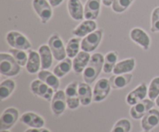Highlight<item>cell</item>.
I'll return each mask as SVG.
<instances>
[{
    "label": "cell",
    "mask_w": 159,
    "mask_h": 132,
    "mask_svg": "<svg viewBox=\"0 0 159 132\" xmlns=\"http://www.w3.org/2000/svg\"><path fill=\"white\" fill-rule=\"evenodd\" d=\"M104 57L101 53H94L90 58L86 68L83 71V79L88 84L93 83L103 69Z\"/></svg>",
    "instance_id": "1"
},
{
    "label": "cell",
    "mask_w": 159,
    "mask_h": 132,
    "mask_svg": "<svg viewBox=\"0 0 159 132\" xmlns=\"http://www.w3.org/2000/svg\"><path fill=\"white\" fill-rule=\"evenodd\" d=\"M20 72V66L13 57L7 53H0V73L6 77H14Z\"/></svg>",
    "instance_id": "2"
},
{
    "label": "cell",
    "mask_w": 159,
    "mask_h": 132,
    "mask_svg": "<svg viewBox=\"0 0 159 132\" xmlns=\"http://www.w3.org/2000/svg\"><path fill=\"white\" fill-rule=\"evenodd\" d=\"M30 90L34 95L50 101L54 96V90L40 80H35L31 83Z\"/></svg>",
    "instance_id": "3"
},
{
    "label": "cell",
    "mask_w": 159,
    "mask_h": 132,
    "mask_svg": "<svg viewBox=\"0 0 159 132\" xmlns=\"http://www.w3.org/2000/svg\"><path fill=\"white\" fill-rule=\"evenodd\" d=\"M48 46L52 52L53 57L57 61H61L66 57V48H65L61 39L57 34H53L48 40Z\"/></svg>",
    "instance_id": "4"
},
{
    "label": "cell",
    "mask_w": 159,
    "mask_h": 132,
    "mask_svg": "<svg viewBox=\"0 0 159 132\" xmlns=\"http://www.w3.org/2000/svg\"><path fill=\"white\" fill-rule=\"evenodd\" d=\"M6 41L8 44L14 49H28L31 47V44L25 36L16 31H11L6 35Z\"/></svg>",
    "instance_id": "5"
},
{
    "label": "cell",
    "mask_w": 159,
    "mask_h": 132,
    "mask_svg": "<svg viewBox=\"0 0 159 132\" xmlns=\"http://www.w3.org/2000/svg\"><path fill=\"white\" fill-rule=\"evenodd\" d=\"M102 37V31L101 29L91 32L81 42V49L82 51L90 53L94 51L100 43Z\"/></svg>",
    "instance_id": "6"
},
{
    "label": "cell",
    "mask_w": 159,
    "mask_h": 132,
    "mask_svg": "<svg viewBox=\"0 0 159 132\" xmlns=\"http://www.w3.org/2000/svg\"><path fill=\"white\" fill-rule=\"evenodd\" d=\"M79 84L76 81L69 83L65 88V96H66L67 106L71 110L77 109L80 105V99L79 97Z\"/></svg>",
    "instance_id": "7"
},
{
    "label": "cell",
    "mask_w": 159,
    "mask_h": 132,
    "mask_svg": "<svg viewBox=\"0 0 159 132\" xmlns=\"http://www.w3.org/2000/svg\"><path fill=\"white\" fill-rule=\"evenodd\" d=\"M110 80L106 78L99 79L93 90V101L101 102L108 97L111 90Z\"/></svg>",
    "instance_id": "8"
},
{
    "label": "cell",
    "mask_w": 159,
    "mask_h": 132,
    "mask_svg": "<svg viewBox=\"0 0 159 132\" xmlns=\"http://www.w3.org/2000/svg\"><path fill=\"white\" fill-rule=\"evenodd\" d=\"M19 118V111L15 108L5 110L0 117V130H9L16 123Z\"/></svg>",
    "instance_id": "9"
},
{
    "label": "cell",
    "mask_w": 159,
    "mask_h": 132,
    "mask_svg": "<svg viewBox=\"0 0 159 132\" xmlns=\"http://www.w3.org/2000/svg\"><path fill=\"white\" fill-rule=\"evenodd\" d=\"M154 105H155V103L153 102V100H152L151 99H144L139 103L132 106L130 110V116L132 117V118L135 119V120L142 119L143 117L151 109H152Z\"/></svg>",
    "instance_id": "10"
},
{
    "label": "cell",
    "mask_w": 159,
    "mask_h": 132,
    "mask_svg": "<svg viewBox=\"0 0 159 132\" xmlns=\"http://www.w3.org/2000/svg\"><path fill=\"white\" fill-rule=\"evenodd\" d=\"M33 7L42 23H46L52 16V9L47 0H33Z\"/></svg>",
    "instance_id": "11"
},
{
    "label": "cell",
    "mask_w": 159,
    "mask_h": 132,
    "mask_svg": "<svg viewBox=\"0 0 159 132\" xmlns=\"http://www.w3.org/2000/svg\"><path fill=\"white\" fill-rule=\"evenodd\" d=\"M67 101L65 92L63 91H57L51 100V110L54 115L59 116L65 112L66 109Z\"/></svg>",
    "instance_id": "12"
},
{
    "label": "cell",
    "mask_w": 159,
    "mask_h": 132,
    "mask_svg": "<svg viewBox=\"0 0 159 132\" xmlns=\"http://www.w3.org/2000/svg\"><path fill=\"white\" fill-rule=\"evenodd\" d=\"M148 88L147 87L145 83H142L138 85L134 90L130 91L127 94V97H126V101H127V104L134 106L136 104L141 102V100H144L146 96L148 95Z\"/></svg>",
    "instance_id": "13"
},
{
    "label": "cell",
    "mask_w": 159,
    "mask_h": 132,
    "mask_svg": "<svg viewBox=\"0 0 159 132\" xmlns=\"http://www.w3.org/2000/svg\"><path fill=\"white\" fill-rule=\"evenodd\" d=\"M159 124V111L151 109L141 119V128L145 131H149Z\"/></svg>",
    "instance_id": "14"
},
{
    "label": "cell",
    "mask_w": 159,
    "mask_h": 132,
    "mask_svg": "<svg viewBox=\"0 0 159 132\" xmlns=\"http://www.w3.org/2000/svg\"><path fill=\"white\" fill-rule=\"evenodd\" d=\"M20 121L31 128H43L45 125L43 117L33 112L24 113L20 117Z\"/></svg>",
    "instance_id": "15"
},
{
    "label": "cell",
    "mask_w": 159,
    "mask_h": 132,
    "mask_svg": "<svg viewBox=\"0 0 159 132\" xmlns=\"http://www.w3.org/2000/svg\"><path fill=\"white\" fill-rule=\"evenodd\" d=\"M130 38L133 41L138 43L143 49H148L150 46L151 40L147 32L140 28H134L130 31Z\"/></svg>",
    "instance_id": "16"
},
{
    "label": "cell",
    "mask_w": 159,
    "mask_h": 132,
    "mask_svg": "<svg viewBox=\"0 0 159 132\" xmlns=\"http://www.w3.org/2000/svg\"><path fill=\"white\" fill-rule=\"evenodd\" d=\"M100 5L101 0H88L84 7V17L85 19H96L100 11Z\"/></svg>",
    "instance_id": "17"
},
{
    "label": "cell",
    "mask_w": 159,
    "mask_h": 132,
    "mask_svg": "<svg viewBox=\"0 0 159 132\" xmlns=\"http://www.w3.org/2000/svg\"><path fill=\"white\" fill-rule=\"evenodd\" d=\"M90 58L91 57L89 53L85 51L79 52L72 61V68L75 72L77 74H81L83 72L89 62Z\"/></svg>",
    "instance_id": "18"
},
{
    "label": "cell",
    "mask_w": 159,
    "mask_h": 132,
    "mask_svg": "<svg viewBox=\"0 0 159 132\" xmlns=\"http://www.w3.org/2000/svg\"><path fill=\"white\" fill-rule=\"evenodd\" d=\"M96 23L94 20H85L79 25L74 30L72 31L73 35L77 37L86 36L91 32L96 31Z\"/></svg>",
    "instance_id": "19"
},
{
    "label": "cell",
    "mask_w": 159,
    "mask_h": 132,
    "mask_svg": "<svg viewBox=\"0 0 159 132\" xmlns=\"http://www.w3.org/2000/svg\"><path fill=\"white\" fill-rule=\"evenodd\" d=\"M78 91L81 104L83 106L89 105L93 100V93L89 84L86 83H79Z\"/></svg>",
    "instance_id": "20"
},
{
    "label": "cell",
    "mask_w": 159,
    "mask_h": 132,
    "mask_svg": "<svg viewBox=\"0 0 159 132\" xmlns=\"http://www.w3.org/2000/svg\"><path fill=\"white\" fill-rule=\"evenodd\" d=\"M41 66V60H40V54L34 50L28 51V60L26 63V70L30 74H36L40 70Z\"/></svg>",
    "instance_id": "21"
},
{
    "label": "cell",
    "mask_w": 159,
    "mask_h": 132,
    "mask_svg": "<svg viewBox=\"0 0 159 132\" xmlns=\"http://www.w3.org/2000/svg\"><path fill=\"white\" fill-rule=\"evenodd\" d=\"M68 10L71 18L82 20L84 17V8L80 0H68Z\"/></svg>",
    "instance_id": "22"
},
{
    "label": "cell",
    "mask_w": 159,
    "mask_h": 132,
    "mask_svg": "<svg viewBox=\"0 0 159 132\" xmlns=\"http://www.w3.org/2000/svg\"><path fill=\"white\" fill-rule=\"evenodd\" d=\"M133 75L130 74H120V75L112 76L110 80V86L113 89H122L130 83Z\"/></svg>",
    "instance_id": "23"
},
{
    "label": "cell",
    "mask_w": 159,
    "mask_h": 132,
    "mask_svg": "<svg viewBox=\"0 0 159 132\" xmlns=\"http://www.w3.org/2000/svg\"><path fill=\"white\" fill-rule=\"evenodd\" d=\"M38 78L39 80H42L45 83L53 88L54 91H57V90L59 88V80L58 77L54 74L49 72L45 70H42L41 71L38 73Z\"/></svg>",
    "instance_id": "24"
},
{
    "label": "cell",
    "mask_w": 159,
    "mask_h": 132,
    "mask_svg": "<svg viewBox=\"0 0 159 132\" xmlns=\"http://www.w3.org/2000/svg\"><path fill=\"white\" fill-rule=\"evenodd\" d=\"M39 54L41 60V69L48 70L52 65L53 54L49 46L42 45L39 48Z\"/></svg>",
    "instance_id": "25"
},
{
    "label": "cell",
    "mask_w": 159,
    "mask_h": 132,
    "mask_svg": "<svg viewBox=\"0 0 159 132\" xmlns=\"http://www.w3.org/2000/svg\"><path fill=\"white\" fill-rule=\"evenodd\" d=\"M135 66V60L134 58L127 59V60H122L116 63L113 69V74L114 75H120V74H124L130 73L134 69Z\"/></svg>",
    "instance_id": "26"
},
{
    "label": "cell",
    "mask_w": 159,
    "mask_h": 132,
    "mask_svg": "<svg viewBox=\"0 0 159 132\" xmlns=\"http://www.w3.org/2000/svg\"><path fill=\"white\" fill-rule=\"evenodd\" d=\"M72 67V62L70 58H65L60 62L53 70V73L57 77H63L71 70Z\"/></svg>",
    "instance_id": "27"
},
{
    "label": "cell",
    "mask_w": 159,
    "mask_h": 132,
    "mask_svg": "<svg viewBox=\"0 0 159 132\" xmlns=\"http://www.w3.org/2000/svg\"><path fill=\"white\" fill-rule=\"evenodd\" d=\"M117 61V53L116 52H110L104 57L103 72L110 74L113 71Z\"/></svg>",
    "instance_id": "28"
},
{
    "label": "cell",
    "mask_w": 159,
    "mask_h": 132,
    "mask_svg": "<svg viewBox=\"0 0 159 132\" xmlns=\"http://www.w3.org/2000/svg\"><path fill=\"white\" fill-rule=\"evenodd\" d=\"M15 82L12 80H5L0 84V99L2 100L7 99L15 89Z\"/></svg>",
    "instance_id": "29"
},
{
    "label": "cell",
    "mask_w": 159,
    "mask_h": 132,
    "mask_svg": "<svg viewBox=\"0 0 159 132\" xmlns=\"http://www.w3.org/2000/svg\"><path fill=\"white\" fill-rule=\"evenodd\" d=\"M80 37L72 38L68 41L66 46V53L69 58H75L79 53L80 49Z\"/></svg>",
    "instance_id": "30"
},
{
    "label": "cell",
    "mask_w": 159,
    "mask_h": 132,
    "mask_svg": "<svg viewBox=\"0 0 159 132\" xmlns=\"http://www.w3.org/2000/svg\"><path fill=\"white\" fill-rule=\"evenodd\" d=\"M9 53L12 55L16 61L19 63L20 66H24L26 65L28 60V55L23 50V49H10Z\"/></svg>",
    "instance_id": "31"
},
{
    "label": "cell",
    "mask_w": 159,
    "mask_h": 132,
    "mask_svg": "<svg viewBox=\"0 0 159 132\" xmlns=\"http://www.w3.org/2000/svg\"><path fill=\"white\" fill-rule=\"evenodd\" d=\"M148 95L152 100H156L159 95V77H155L149 85Z\"/></svg>",
    "instance_id": "32"
},
{
    "label": "cell",
    "mask_w": 159,
    "mask_h": 132,
    "mask_svg": "<svg viewBox=\"0 0 159 132\" xmlns=\"http://www.w3.org/2000/svg\"><path fill=\"white\" fill-rule=\"evenodd\" d=\"M134 0H114L112 4V9L115 12L121 13L127 10Z\"/></svg>",
    "instance_id": "33"
},
{
    "label": "cell",
    "mask_w": 159,
    "mask_h": 132,
    "mask_svg": "<svg viewBox=\"0 0 159 132\" xmlns=\"http://www.w3.org/2000/svg\"><path fill=\"white\" fill-rule=\"evenodd\" d=\"M131 124L127 119H120L113 126L111 132H130Z\"/></svg>",
    "instance_id": "34"
},
{
    "label": "cell",
    "mask_w": 159,
    "mask_h": 132,
    "mask_svg": "<svg viewBox=\"0 0 159 132\" xmlns=\"http://www.w3.org/2000/svg\"><path fill=\"white\" fill-rule=\"evenodd\" d=\"M151 31L153 32H159V7L155 8L152 12Z\"/></svg>",
    "instance_id": "35"
},
{
    "label": "cell",
    "mask_w": 159,
    "mask_h": 132,
    "mask_svg": "<svg viewBox=\"0 0 159 132\" xmlns=\"http://www.w3.org/2000/svg\"><path fill=\"white\" fill-rule=\"evenodd\" d=\"M25 132H51L47 128H30V129H27Z\"/></svg>",
    "instance_id": "36"
},
{
    "label": "cell",
    "mask_w": 159,
    "mask_h": 132,
    "mask_svg": "<svg viewBox=\"0 0 159 132\" xmlns=\"http://www.w3.org/2000/svg\"><path fill=\"white\" fill-rule=\"evenodd\" d=\"M64 0H49V2L51 6L56 7V6H58Z\"/></svg>",
    "instance_id": "37"
},
{
    "label": "cell",
    "mask_w": 159,
    "mask_h": 132,
    "mask_svg": "<svg viewBox=\"0 0 159 132\" xmlns=\"http://www.w3.org/2000/svg\"><path fill=\"white\" fill-rule=\"evenodd\" d=\"M113 2H114V0H102V4L106 6H110L113 4Z\"/></svg>",
    "instance_id": "38"
},
{
    "label": "cell",
    "mask_w": 159,
    "mask_h": 132,
    "mask_svg": "<svg viewBox=\"0 0 159 132\" xmlns=\"http://www.w3.org/2000/svg\"><path fill=\"white\" fill-rule=\"evenodd\" d=\"M155 104H156L157 106L159 108V95H158V97L156 98V100H155Z\"/></svg>",
    "instance_id": "39"
},
{
    "label": "cell",
    "mask_w": 159,
    "mask_h": 132,
    "mask_svg": "<svg viewBox=\"0 0 159 132\" xmlns=\"http://www.w3.org/2000/svg\"><path fill=\"white\" fill-rule=\"evenodd\" d=\"M0 132H10V131H9L8 130H3V131H1Z\"/></svg>",
    "instance_id": "40"
}]
</instances>
